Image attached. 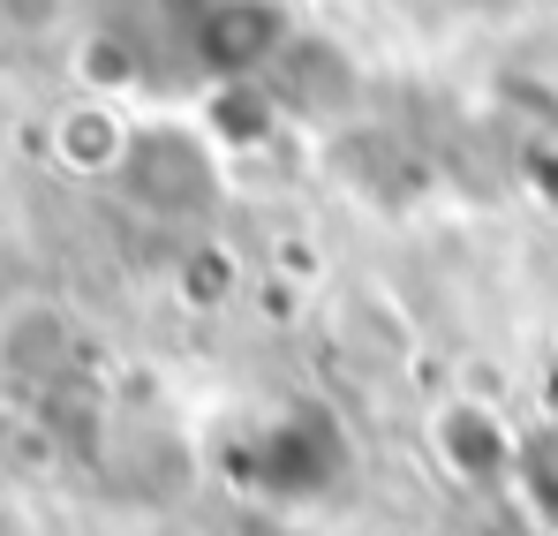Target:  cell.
Here are the masks:
<instances>
[{"label": "cell", "mask_w": 558, "mask_h": 536, "mask_svg": "<svg viewBox=\"0 0 558 536\" xmlns=\"http://www.w3.org/2000/svg\"><path fill=\"white\" fill-rule=\"evenodd\" d=\"M423 446H430L446 484H461V491H506L521 476V446L529 439L506 424V408H490L475 393H453V401H438L423 416Z\"/></svg>", "instance_id": "obj_1"}, {"label": "cell", "mask_w": 558, "mask_h": 536, "mask_svg": "<svg viewBox=\"0 0 558 536\" xmlns=\"http://www.w3.org/2000/svg\"><path fill=\"white\" fill-rule=\"evenodd\" d=\"M0 536H46V522H38L15 491H0Z\"/></svg>", "instance_id": "obj_2"}]
</instances>
